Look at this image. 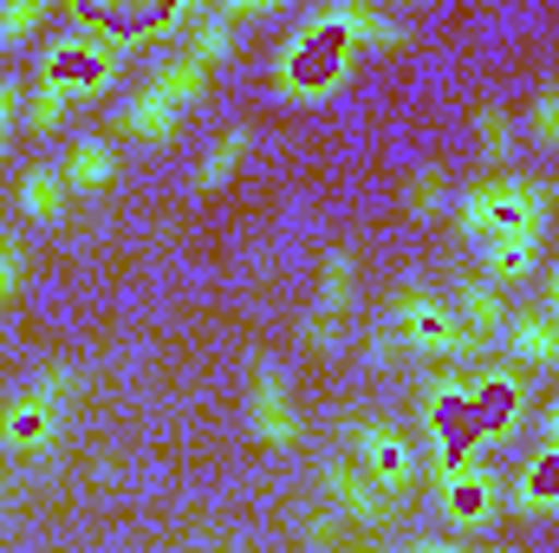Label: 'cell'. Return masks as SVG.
<instances>
[{
  "label": "cell",
  "mask_w": 559,
  "mask_h": 553,
  "mask_svg": "<svg viewBox=\"0 0 559 553\" xmlns=\"http://www.w3.org/2000/svg\"><path fill=\"white\" fill-rule=\"evenodd\" d=\"M391 332H397V345L436 352V358H468V352L481 345V332L462 326V313H449L429 286H404V293L391 299Z\"/></svg>",
  "instance_id": "6da1fadb"
},
{
  "label": "cell",
  "mask_w": 559,
  "mask_h": 553,
  "mask_svg": "<svg viewBox=\"0 0 559 553\" xmlns=\"http://www.w3.org/2000/svg\"><path fill=\"white\" fill-rule=\"evenodd\" d=\"M352 39L325 20V13H312L306 26H299V39L280 52V85L286 92H299V98H319V92H332L345 72H352Z\"/></svg>",
  "instance_id": "7a4b0ae2"
},
{
  "label": "cell",
  "mask_w": 559,
  "mask_h": 553,
  "mask_svg": "<svg viewBox=\"0 0 559 553\" xmlns=\"http://www.w3.org/2000/svg\"><path fill=\"white\" fill-rule=\"evenodd\" d=\"M111 59H118L111 39H98L92 26H72L66 39H52V52H46V79L66 85V92H85V85H105V79H111Z\"/></svg>",
  "instance_id": "3957f363"
},
{
  "label": "cell",
  "mask_w": 559,
  "mask_h": 553,
  "mask_svg": "<svg viewBox=\"0 0 559 553\" xmlns=\"http://www.w3.org/2000/svg\"><path fill=\"white\" fill-rule=\"evenodd\" d=\"M436 495H442V515L462 521V528H481V521H495V508H501V489H495V475H488L481 462H455V469H442Z\"/></svg>",
  "instance_id": "277c9868"
},
{
  "label": "cell",
  "mask_w": 559,
  "mask_h": 553,
  "mask_svg": "<svg viewBox=\"0 0 559 553\" xmlns=\"http://www.w3.org/2000/svg\"><path fill=\"white\" fill-rule=\"evenodd\" d=\"M352 443H358V469H365L391 502L417 482V456H411V443H404L397 430H378V423H371V430H358Z\"/></svg>",
  "instance_id": "5b68a950"
},
{
  "label": "cell",
  "mask_w": 559,
  "mask_h": 553,
  "mask_svg": "<svg viewBox=\"0 0 559 553\" xmlns=\"http://www.w3.org/2000/svg\"><path fill=\"white\" fill-rule=\"evenodd\" d=\"M248 416H254V436H261V443H274V449L299 443V411H293V391L280 385V372H261V378H254Z\"/></svg>",
  "instance_id": "8992f818"
},
{
  "label": "cell",
  "mask_w": 559,
  "mask_h": 553,
  "mask_svg": "<svg viewBox=\"0 0 559 553\" xmlns=\"http://www.w3.org/2000/svg\"><path fill=\"white\" fill-rule=\"evenodd\" d=\"M325 495H332L352 521H384V508H391V495H384L358 462H332V469H325Z\"/></svg>",
  "instance_id": "52a82bcc"
},
{
  "label": "cell",
  "mask_w": 559,
  "mask_h": 553,
  "mask_svg": "<svg viewBox=\"0 0 559 553\" xmlns=\"http://www.w3.org/2000/svg\"><path fill=\"white\" fill-rule=\"evenodd\" d=\"M508 209H514V183H475V189L462 196V235H468V242L501 235Z\"/></svg>",
  "instance_id": "ba28073f"
},
{
  "label": "cell",
  "mask_w": 559,
  "mask_h": 553,
  "mask_svg": "<svg viewBox=\"0 0 559 553\" xmlns=\"http://www.w3.org/2000/svg\"><path fill=\"white\" fill-rule=\"evenodd\" d=\"M325 20H332L352 46H397V39H404V20H397V13H378V7H325Z\"/></svg>",
  "instance_id": "9c48e42d"
},
{
  "label": "cell",
  "mask_w": 559,
  "mask_h": 553,
  "mask_svg": "<svg viewBox=\"0 0 559 553\" xmlns=\"http://www.w3.org/2000/svg\"><path fill=\"white\" fill-rule=\"evenodd\" d=\"M52 416H59V411H52L39 391H26V398H13V404H7L0 436H7L13 449H33V443H46V436H52Z\"/></svg>",
  "instance_id": "30bf717a"
},
{
  "label": "cell",
  "mask_w": 559,
  "mask_h": 553,
  "mask_svg": "<svg viewBox=\"0 0 559 553\" xmlns=\"http://www.w3.org/2000/svg\"><path fill=\"white\" fill-rule=\"evenodd\" d=\"M176 118H182V111H176L156 85H143L138 98L124 105V125H131V138H143V143H163L169 131H176Z\"/></svg>",
  "instance_id": "8fae6325"
},
{
  "label": "cell",
  "mask_w": 559,
  "mask_h": 553,
  "mask_svg": "<svg viewBox=\"0 0 559 553\" xmlns=\"http://www.w3.org/2000/svg\"><path fill=\"white\" fill-rule=\"evenodd\" d=\"M150 85H156V92H163V98L182 111V105H189V98L209 85V66H202V59H189V52H176V59H163V66L150 72Z\"/></svg>",
  "instance_id": "7c38bea8"
},
{
  "label": "cell",
  "mask_w": 559,
  "mask_h": 553,
  "mask_svg": "<svg viewBox=\"0 0 559 553\" xmlns=\"http://www.w3.org/2000/svg\"><path fill=\"white\" fill-rule=\"evenodd\" d=\"M111 169H118L111 143H105V138H85L79 150H72V163H66V189H105V183H111Z\"/></svg>",
  "instance_id": "4fadbf2b"
},
{
  "label": "cell",
  "mask_w": 559,
  "mask_h": 553,
  "mask_svg": "<svg viewBox=\"0 0 559 553\" xmlns=\"http://www.w3.org/2000/svg\"><path fill=\"white\" fill-rule=\"evenodd\" d=\"M20 209H26L33 222H52V215L66 209V169H33V176L20 183Z\"/></svg>",
  "instance_id": "5bb4252c"
},
{
  "label": "cell",
  "mask_w": 559,
  "mask_h": 553,
  "mask_svg": "<svg viewBox=\"0 0 559 553\" xmlns=\"http://www.w3.org/2000/svg\"><path fill=\"white\" fill-rule=\"evenodd\" d=\"M241 156H248V125H235V131H222V138L209 143V156H202V189H215V183H228L235 169H241Z\"/></svg>",
  "instance_id": "9a60e30c"
},
{
  "label": "cell",
  "mask_w": 559,
  "mask_h": 553,
  "mask_svg": "<svg viewBox=\"0 0 559 553\" xmlns=\"http://www.w3.org/2000/svg\"><path fill=\"white\" fill-rule=\"evenodd\" d=\"M352 286H358V261L338 248V255L325 261V274H319V313H325V319H338V313L352 306Z\"/></svg>",
  "instance_id": "2e32d148"
},
{
  "label": "cell",
  "mask_w": 559,
  "mask_h": 553,
  "mask_svg": "<svg viewBox=\"0 0 559 553\" xmlns=\"http://www.w3.org/2000/svg\"><path fill=\"white\" fill-rule=\"evenodd\" d=\"M462 326H475V332H495L501 326V286L495 280H468L462 286Z\"/></svg>",
  "instance_id": "e0dca14e"
},
{
  "label": "cell",
  "mask_w": 559,
  "mask_h": 553,
  "mask_svg": "<svg viewBox=\"0 0 559 553\" xmlns=\"http://www.w3.org/2000/svg\"><path fill=\"white\" fill-rule=\"evenodd\" d=\"M228 52H235V20H228V13H209V20L195 26L189 59H202V66H209V59H228Z\"/></svg>",
  "instance_id": "ac0fdd59"
},
{
  "label": "cell",
  "mask_w": 559,
  "mask_h": 553,
  "mask_svg": "<svg viewBox=\"0 0 559 553\" xmlns=\"http://www.w3.org/2000/svg\"><path fill=\"white\" fill-rule=\"evenodd\" d=\"M66 105H72V92H66V85H52V79H39V92L26 98V125H33V131H59Z\"/></svg>",
  "instance_id": "d6986e66"
},
{
  "label": "cell",
  "mask_w": 559,
  "mask_h": 553,
  "mask_svg": "<svg viewBox=\"0 0 559 553\" xmlns=\"http://www.w3.org/2000/svg\"><path fill=\"white\" fill-rule=\"evenodd\" d=\"M527 131H534V143H540V150H559V85H540V92H534Z\"/></svg>",
  "instance_id": "ffe728a7"
},
{
  "label": "cell",
  "mask_w": 559,
  "mask_h": 553,
  "mask_svg": "<svg viewBox=\"0 0 559 553\" xmlns=\"http://www.w3.org/2000/svg\"><path fill=\"white\" fill-rule=\"evenodd\" d=\"M475 138H481V150L501 163V156L514 150V125H508V111H501V105H481V111H475Z\"/></svg>",
  "instance_id": "44dd1931"
},
{
  "label": "cell",
  "mask_w": 559,
  "mask_h": 553,
  "mask_svg": "<svg viewBox=\"0 0 559 553\" xmlns=\"http://www.w3.org/2000/svg\"><path fill=\"white\" fill-rule=\"evenodd\" d=\"M39 20H46L39 0H7V7H0V39H26Z\"/></svg>",
  "instance_id": "7402d4cb"
},
{
  "label": "cell",
  "mask_w": 559,
  "mask_h": 553,
  "mask_svg": "<svg viewBox=\"0 0 559 553\" xmlns=\"http://www.w3.org/2000/svg\"><path fill=\"white\" fill-rule=\"evenodd\" d=\"M33 391H39V398H46V404L59 411V404H66V398L79 391V378H72V365H52V372H39V385H33Z\"/></svg>",
  "instance_id": "603a6c76"
},
{
  "label": "cell",
  "mask_w": 559,
  "mask_h": 553,
  "mask_svg": "<svg viewBox=\"0 0 559 553\" xmlns=\"http://www.w3.org/2000/svg\"><path fill=\"white\" fill-rule=\"evenodd\" d=\"M436 209H442V176L423 169L417 183H411V215H436Z\"/></svg>",
  "instance_id": "cb8c5ba5"
},
{
  "label": "cell",
  "mask_w": 559,
  "mask_h": 553,
  "mask_svg": "<svg viewBox=\"0 0 559 553\" xmlns=\"http://www.w3.org/2000/svg\"><path fill=\"white\" fill-rule=\"evenodd\" d=\"M13 286H20V248H7V242H0V299H7Z\"/></svg>",
  "instance_id": "d4e9b609"
},
{
  "label": "cell",
  "mask_w": 559,
  "mask_h": 553,
  "mask_svg": "<svg viewBox=\"0 0 559 553\" xmlns=\"http://www.w3.org/2000/svg\"><path fill=\"white\" fill-rule=\"evenodd\" d=\"M332 339H338V319L312 313V319H306V345H332Z\"/></svg>",
  "instance_id": "484cf974"
},
{
  "label": "cell",
  "mask_w": 559,
  "mask_h": 553,
  "mask_svg": "<svg viewBox=\"0 0 559 553\" xmlns=\"http://www.w3.org/2000/svg\"><path fill=\"white\" fill-rule=\"evenodd\" d=\"M13 105H20V92H13V85H0V143H7V125H13Z\"/></svg>",
  "instance_id": "4316f807"
},
{
  "label": "cell",
  "mask_w": 559,
  "mask_h": 553,
  "mask_svg": "<svg viewBox=\"0 0 559 553\" xmlns=\"http://www.w3.org/2000/svg\"><path fill=\"white\" fill-rule=\"evenodd\" d=\"M495 553H514V548H495Z\"/></svg>",
  "instance_id": "83f0119b"
}]
</instances>
